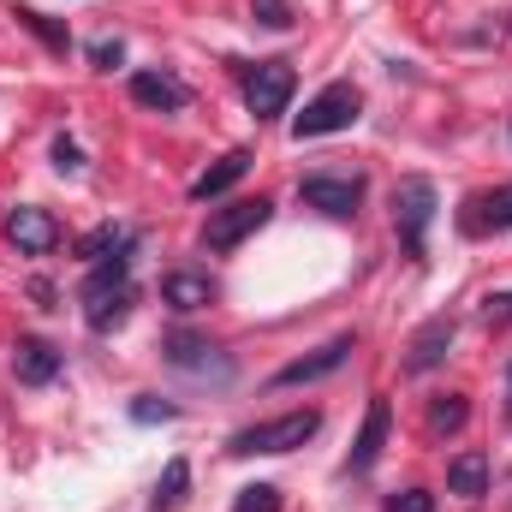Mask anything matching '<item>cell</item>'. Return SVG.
<instances>
[{"instance_id":"obj_7","label":"cell","mask_w":512,"mask_h":512,"mask_svg":"<svg viewBox=\"0 0 512 512\" xmlns=\"http://www.w3.org/2000/svg\"><path fill=\"white\" fill-rule=\"evenodd\" d=\"M298 197H304V209H322L334 221H352L358 203H364V173H304L298 179Z\"/></svg>"},{"instance_id":"obj_25","label":"cell","mask_w":512,"mask_h":512,"mask_svg":"<svg viewBox=\"0 0 512 512\" xmlns=\"http://www.w3.org/2000/svg\"><path fill=\"white\" fill-rule=\"evenodd\" d=\"M131 417H137V423H173V417H179V405H167V399H155V393H143V399L131 405Z\"/></svg>"},{"instance_id":"obj_12","label":"cell","mask_w":512,"mask_h":512,"mask_svg":"<svg viewBox=\"0 0 512 512\" xmlns=\"http://www.w3.org/2000/svg\"><path fill=\"white\" fill-rule=\"evenodd\" d=\"M387 423H393V411H387V399L376 393L370 399V411H364V429H358V441H352V453H346V471H376V459H382L387 447Z\"/></svg>"},{"instance_id":"obj_22","label":"cell","mask_w":512,"mask_h":512,"mask_svg":"<svg viewBox=\"0 0 512 512\" xmlns=\"http://www.w3.org/2000/svg\"><path fill=\"white\" fill-rule=\"evenodd\" d=\"M465 417H471L465 393H441V399H429V435H459Z\"/></svg>"},{"instance_id":"obj_1","label":"cell","mask_w":512,"mask_h":512,"mask_svg":"<svg viewBox=\"0 0 512 512\" xmlns=\"http://www.w3.org/2000/svg\"><path fill=\"white\" fill-rule=\"evenodd\" d=\"M78 298H84V322H90L96 334H114V328L131 316V304H137V286H131V256H108V262H96Z\"/></svg>"},{"instance_id":"obj_17","label":"cell","mask_w":512,"mask_h":512,"mask_svg":"<svg viewBox=\"0 0 512 512\" xmlns=\"http://www.w3.org/2000/svg\"><path fill=\"white\" fill-rule=\"evenodd\" d=\"M12 370H18V382L24 387H48L54 376H60V352H54L48 340H18Z\"/></svg>"},{"instance_id":"obj_21","label":"cell","mask_w":512,"mask_h":512,"mask_svg":"<svg viewBox=\"0 0 512 512\" xmlns=\"http://www.w3.org/2000/svg\"><path fill=\"white\" fill-rule=\"evenodd\" d=\"M12 18H18L30 36H42V48H54V54H66V48H72V30H66V24H54L48 12H36V6H12Z\"/></svg>"},{"instance_id":"obj_4","label":"cell","mask_w":512,"mask_h":512,"mask_svg":"<svg viewBox=\"0 0 512 512\" xmlns=\"http://www.w3.org/2000/svg\"><path fill=\"white\" fill-rule=\"evenodd\" d=\"M322 429V411H286V417H268V423H251V429H239L233 441H227V453H292V447H304L310 435Z\"/></svg>"},{"instance_id":"obj_3","label":"cell","mask_w":512,"mask_h":512,"mask_svg":"<svg viewBox=\"0 0 512 512\" xmlns=\"http://www.w3.org/2000/svg\"><path fill=\"white\" fill-rule=\"evenodd\" d=\"M358 114H364L358 84L334 78V84H322V90L304 102V114L292 120V137L304 143V137H334V131H352V126H358Z\"/></svg>"},{"instance_id":"obj_11","label":"cell","mask_w":512,"mask_h":512,"mask_svg":"<svg viewBox=\"0 0 512 512\" xmlns=\"http://www.w3.org/2000/svg\"><path fill=\"white\" fill-rule=\"evenodd\" d=\"M447 346H453V316H429V322L411 334V346H405V370H411V376L441 370V364H447Z\"/></svg>"},{"instance_id":"obj_26","label":"cell","mask_w":512,"mask_h":512,"mask_svg":"<svg viewBox=\"0 0 512 512\" xmlns=\"http://www.w3.org/2000/svg\"><path fill=\"white\" fill-rule=\"evenodd\" d=\"M54 167H60V173H84V149H78V137H66V131L54 137Z\"/></svg>"},{"instance_id":"obj_9","label":"cell","mask_w":512,"mask_h":512,"mask_svg":"<svg viewBox=\"0 0 512 512\" xmlns=\"http://www.w3.org/2000/svg\"><path fill=\"white\" fill-rule=\"evenodd\" d=\"M6 239H12L18 256H48V251H60V221H54L48 209L24 203V209L6 215Z\"/></svg>"},{"instance_id":"obj_20","label":"cell","mask_w":512,"mask_h":512,"mask_svg":"<svg viewBox=\"0 0 512 512\" xmlns=\"http://www.w3.org/2000/svg\"><path fill=\"white\" fill-rule=\"evenodd\" d=\"M185 495H191V465H185V459H167V471L155 477L149 507H155V512H179V507H185Z\"/></svg>"},{"instance_id":"obj_16","label":"cell","mask_w":512,"mask_h":512,"mask_svg":"<svg viewBox=\"0 0 512 512\" xmlns=\"http://www.w3.org/2000/svg\"><path fill=\"white\" fill-rule=\"evenodd\" d=\"M161 304H173V310H209L215 304V280L191 274V268H173V274H161Z\"/></svg>"},{"instance_id":"obj_31","label":"cell","mask_w":512,"mask_h":512,"mask_svg":"<svg viewBox=\"0 0 512 512\" xmlns=\"http://www.w3.org/2000/svg\"><path fill=\"white\" fill-rule=\"evenodd\" d=\"M507 387H512V364H507Z\"/></svg>"},{"instance_id":"obj_19","label":"cell","mask_w":512,"mask_h":512,"mask_svg":"<svg viewBox=\"0 0 512 512\" xmlns=\"http://www.w3.org/2000/svg\"><path fill=\"white\" fill-rule=\"evenodd\" d=\"M131 245H137V233L131 227H114V221H102V227H90L72 251L84 256V262H108V256H131Z\"/></svg>"},{"instance_id":"obj_18","label":"cell","mask_w":512,"mask_h":512,"mask_svg":"<svg viewBox=\"0 0 512 512\" xmlns=\"http://www.w3.org/2000/svg\"><path fill=\"white\" fill-rule=\"evenodd\" d=\"M447 495H459V501L489 495V459H483V453H459V459H447Z\"/></svg>"},{"instance_id":"obj_13","label":"cell","mask_w":512,"mask_h":512,"mask_svg":"<svg viewBox=\"0 0 512 512\" xmlns=\"http://www.w3.org/2000/svg\"><path fill=\"white\" fill-rule=\"evenodd\" d=\"M131 102H143L155 114H179V108H191V90L173 72H131Z\"/></svg>"},{"instance_id":"obj_29","label":"cell","mask_w":512,"mask_h":512,"mask_svg":"<svg viewBox=\"0 0 512 512\" xmlns=\"http://www.w3.org/2000/svg\"><path fill=\"white\" fill-rule=\"evenodd\" d=\"M489 322H512V292H501V298H489Z\"/></svg>"},{"instance_id":"obj_24","label":"cell","mask_w":512,"mask_h":512,"mask_svg":"<svg viewBox=\"0 0 512 512\" xmlns=\"http://www.w3.org/2000/svg\"><path fill=\"white\" fill-rule=\"evenodd\" d=\"M233 512H280V489L274 483H251V489H239Z\"/></svg>"},{"instance_id":"obj_2","label":"cell","mask_w":512,"mask_h":512,"mask_svg":"<svg viewBox=\"0 0 512 512\" xmlns=\"http://www.w3.org/2000/svg\"><path fill=\"white\" fill-rule=\"evenodd\" d=\"M435 209H441V191H435V179L411 173V179H399V185H393V233H399L405 256H423V251H429Z\"/></svg>"},{"instance_id":"obj_14","label":"cell","mask_w":512,"mask_h":512,"mask_svg":"<svg viewBox=\"0 0 512 512\" xmlns=\"http://www.w3.org/2000/svg\"><path fill=\"white\" fill-rule=\"evenodd\" d=\"M459 227H465L471 239H483V233H507V227H512V185L471 197V203H465V215H459Z\"/></svg>"},{"instance_id":"obj_5","label":"cell","mask_w":512,"mask_h":512,"mask_svg":"<svg viewBox=\"0 0 512 512\" xmlns=\"http://www.w3.org/2000/svg\"><path fill=\"white\" fill-rule=\"evenodd\" d=\"M268 215H274V203H268V197H239V203H227V209H209L203 245H209V251H239L251 233L268 227Z\"/></svg>"},{"instance_id":"obj_10","label":"cell","mask_w":512,"mask_h":512,"mask_svg":"<svg viewBox=\"0 0 512 512\" xmlns=\"http://www.w3.org/2000/svg\"><path fill=\"white\" fill-rule=\"evenodd\" d=\"M358 352V340L352 334H340V340H328L322 352H310V358H298V364H286V370H274V387H304V382H322V376H334L346 358Z\"/></svg>"},{"instance_id":"obj_15","label":"cell","mask_w":512,"mask_h":512,"mask_svg":"<svg viewBox=\"0 0 512 512\" xmlns=\"http://www.w3.org/2000/svg\"><path fill=\"white\" fill-rule=\"evenodd\" d=\"M251 161H256L251 149H227V155H221V161H215L203 179H191V197H197V203H215V197H227V191H233V185L251 173Z\"/></svg>"},{"instance_id":"obj_6","label":"cell","mask_w":512,"mask_h":512,"mask_svg":"<svg viewBox=\"0 0 512 512\" xmlns=\"http://www.w3.org/2000/svg\"><path fill=\"white\" fill-rule=\"evenodd\" d=\"M292 90H298L292 60H256V66H245V108H251L256 120H280L286 102H292Z\"/></svg>"},{"instance_id":"obj_8","label":"cell","mask_w":512,"mask_h":512,"mask_svg":"<svg viewBox=\"0 0 512 512\" xmlns=\"http://www.w3.org/2000/svg\"><path fill=\"white\" fill-rule=\"evenodd\" d=\"M161 358H167L173 370L197 376V382H227V376H233V358H227L215 340H203V334H167Z\"/></svg>"},{"instance_id":"obj_30","label":"cell","mask_w":512,"mask_h":512,"mask_svg":"<svg viewBox=\"0 0 512 512\" xmlns=\"http://www.w3.org/2000/svg\"><path fill=\"white\" fill-rule=\"evenodd\" d=\"M30 298H42V310H54V286L48 280H30Z\"/></svg>"},{"instance_id":"obj_27","label":"cell","mask_w":512,"mask_h":512,"mask_svg":"<svg viewBox=\"0 0 512 512\" xmlns=\"http://www.w3.org/2000/svg\"><path fill=\"white\" fill-rule=\"evenodd\" d=\"M90 60H96L102 72H114V66L126 60V42H120V36H102V42H90Z\"/></svg>"},{"instance_id":"obj_23","label":"cell","mask_w":512,"mask_h":512,"mask_svg":"<svg viewBox=\"0 0 512 512\" xmlns=\"http://www.w3.org/2000/svg\"><path fill=\"white\" fill-rule=\"evenodd\" d=\"M251 18L262 24V30H292V24H298L292 0H251Z\"/></svg>"},{"instance_id":"obj_28","label":"cell","mask_w":512,"mask_h":512,"mask_svg":"<svg viewBox=\"0 0 512 512\" xmlns=\"http://www.w3.org/2000/svg\"><path fill=\"white\" fill-rule=\"evenodd\" d=\"M387 512H435V495L429 489H405V495H393Z\"/></svg>"}]
</instances>
